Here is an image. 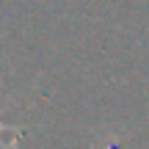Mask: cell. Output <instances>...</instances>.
Masks as SVG:
<instances>
[{"label": "cell", "mask_w": 149, "mask_h": 149, "mask_svg": "<svg viewBox=\"0 0 149 149\" xmlns=\"http://www.w3.org/2000/svg\"><path fill=\"white\" fill-rule=\"evenodd\" d=\"M19 135H22V130H19V127H8V124L0 122V146L14 149V146H17V141H19Z\"/></svg>", "instance_id": "cell-1"}]
</instances>
